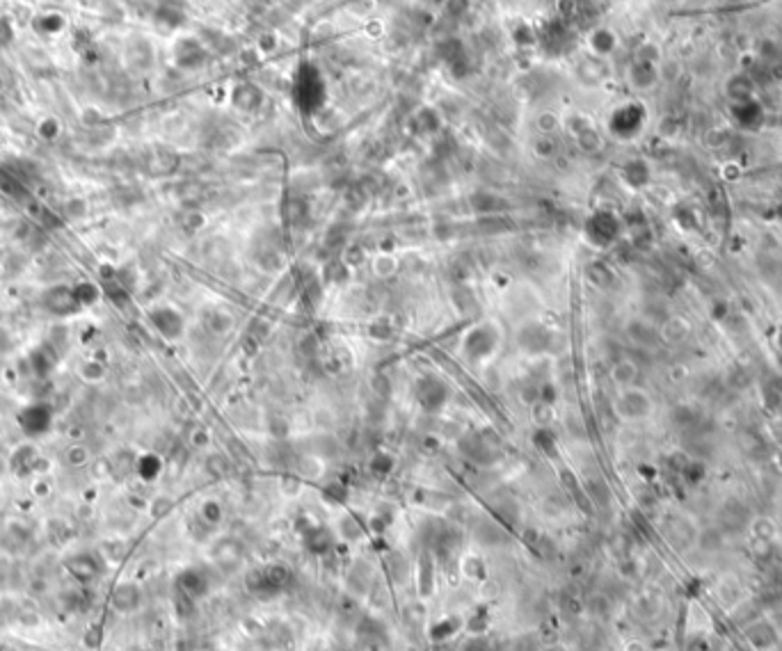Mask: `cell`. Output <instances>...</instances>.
Segmentation results:
<instances>
[{
  "label": "cell",
  "mask_w": 782,
  "mask_h": 651,
  "mask_svg": "<svg viewBox=\"0 0 782 651\" xmlns=\"http://www.w3.org/2000/svg\"><path fill=\"white\" fill-rule=\"evenodd\" d=\"M293 98H296L298 108L307 112L320 108L322 98H325V83H322L320 71L313 64H300L296 81H293Z\"/></svg>",
  "instance_id": "6da1fadb"
},
{
  "label": "cell",
  "mask_w": 782,
  "mask_h": 651,
  "mask_svg": "<svg viewBox=\"0 0 782 651\" xmlns=\"http://www.w3.org/2000/svg\"><path fill=\"white\" fill-rule=\"evenodd\" d=\"M652 398L648 391L638 389V386H627V389H618L613 409L615 416L625 423H636V420H645L652 414Z\"/></svg>",
  "instance_id": "7a4b0ae2"
},
{
  "label": "cell",
  "mask_w": 782,
  "mask_h": 651,
  "mask_svg": "<svg viewBox=\"0 0 782 651\" xmlns=\"http://www.w3.org/2000/svg\"><path fill=\"white\" fill-rule=\"evenodd\" d=\"M291 569L286 564H268L261 571H254L249 576V590L256 592V595H279L282 590H286L291 585Z\"/></svg>",
  "instance_id": "3957f363"
},
{
  "label": "cell",
  "mask_w": 782,
  "mask_h": 651,
  "mask_svg": "<svg viewBox=\"0 0 782 651\" xmlns=\"http://www.w3.org/2000/svg\"><path fill=\"white\" fill-rule=\"evenodd\" d=\"M149 323L167 341H178L185 332L183 316L176 309H172V306H156V309H152L149 311Z\"/></svg>",
  "instance_id": "277c9868"
},
{
  "label": "cell",
  "mask_w": 782,
  "mask_h": 651,
  "mask_svg": "<svg viewBox=\"0 0 782 651\" xmlns=\"http://www.w3.org/2000/svg\"><path fill=\"white\" fill-rule=\"evenodd\" d=\"M41 304L46 311L55 313V316H71V313L81 311V304L76 299L74 286H51L44 295H41Z\"/></svg>",
  "instance_id": "5b68a950"
},
{
  "label": "cell",
  "mask_w": 782,
  "mask_h": 651,
  "mask_svg": "<svg viewBox=\"0 0 782 651\" xmlns=\"http://www.w3.org/2000/svg\"><path fill=\"white\" fill-rule=\"evenodd\" d=\"M19 425L28 436L46 434L53 425V409L44 403L28 405L25 409L19 414Z\"/></svg>",
  "instance_id": "8992f818"
},
{
  "label": "cell",
  "mask_w": 782,
  "mask_h": 651,
  "mask_svg": "<svg viewBox=\"0 0 782 651\" xmlns=\"http://www.w3.org/2000/svg\"><path fill=\"white\" fill-rule=\"evenodd\" d=\"M176 588H178V595L197 601L206 597V592H209V576H206L202 569H185L183 574L178 576Z\"/></svg>",
  "instance_id": "52a82bcc"
},
{
  "label": "cell",
  "mask_w": 782,
  "mask_h": 651,
  "mask_svg": "<svg viewBox=\"0 0 782 651\" xmlns=\"http://www.w3.org/2000/svg\"><path fill=\"white\" fill-rule=\"evenodd\" d=\"M67 571L76 578L78 583H92L99 574H101V567H99V560L94 555L76 553L67 560Z\"/></svg>",
  "instance_id": "ba28073f"
},
{
  "label": "cell",
  "mask_w": 782,
  "mask_h": 651,
  "mask_svg": "<svg viewBox=\"0 0 782 651\" xmlns=\"http://www.w3.org/2000/svg\"><path fill=\"white\" fill-rule=\"evenodd\" d=\"M37 464H39V453L32 443L19 446L10 457V469L14 471V476H21V478L37 473Z\"/></svg>",
  "instance_id": "9c48e42d"
},
{
  "label": "cell",
  "mask_w": 782,
  "mask_h": 651,
  "mask_svg": "<svg viewBox=\"0 0 782 651\" xmlns=\"http://www.w3.org/2000/svg\"><path fill=\"white\" fill-rule=\"evenodd\" d=\"M568 37H570L568 28H565L563 23H556V21H551V23H547L540 32H537V44H540L544 51L558 53L565 46Z\"/></svg>",
  "instance_id": "30bf717a"
},
{
  "label": "cell",
  "mask_w": 782,
  "mask_h": 651,
  "mask_svg": "<svg viewBox=\"0 0 782 651\" xmlns=\"http://www.w3.org/2000/svg\"><path fill=\"white\" fill-rule=\"evenodd\" d=\"M442 57L455 76H462L467 71V51L457 39L442 41Z\"/></svg>",
  "instance_id": "8fae6325"
},
{
  "label": "cell",
  "mask_w": 782,
  "mask_h": 651,
  "mask_svg": "<svg viewBox=\"0 0 782 651\" xmlns=\"http://www.w3.org/2000/svg\"><path fill=\"white\" fill-rule=\"evenodd\" d=\"M112 606L119 612H131L140 606V590L131 583H124L112 592Z\"/></svg>",
  "instance_id": "7c38bea8"
},
{
  "label": "cell",
  "mask_w": 782,
  "mask_h": 651,
  "mask_svg": "<svg viewBox=\"0 0 782 651\" xmlns=\"http://www.w3.org/2000/svg\"><path fill=\"white\" fill-rule=\"evenodd\" d=\"M460 626H462V621L457 619V617L440 619V621H435V624L430 626L428 638L433 640V642H446L449 638H453V635L460 631Z\"/></svg>",
  "instance_id": "4fadbf2b"
},
{
  "label": "cell",
  "mask_w": 782,
  "mask_h": 651,
  "mask_svg": "<svg viewBox=\"0 0 782 651\" xmlns=\"http://www.w3.org/2000/svg\"><path fill=\"white\" fill-rule=\"evenodd\" d=\"M135 471H138V476H140L145 482H154L156 478L161 476L163 462H161V457H158V455L147 453V455H142V457H140L138 464H135Z\"/></svg>",
  "instance_id": "5bb4252c"
},
{
  "label": "cell",
  "mask_w": 782,
  "mask_h": 651,
  "mask_svg": "<svg viewBox=\"0 0 782 651\" xmlns=\"http://www.w3.org/2000/svg\"><path fill=\"white\" fill-rule=\"evenodd\" d=\"M305 544L313 553H325V551L334 546V540H332V533L325 531V528H311V531L305 535Z\"/></svg>",
  "instance_id": "9a60e30c"
},
{
  "label": "cell",
  "mask_w": 782,
  "mask_h": 651,
  "mask_svg": "<svg viewBox=\"0 0 782 651\" xmlns=\"http://www.w3.org/2000/svg\"><path fill=\"white\" fill-rule=\"evenodd\" d=\"M636 375H638V368L634 366V361H627V359L618 361L611 368V377H613V382L618 384V389H627V386H634Z\"/></svg>",
  "instance_id": "2e32d148"
},
{
  "label": "cell",
  "mask_w": 782,
  "mask_h": 651,
  "mask_svg": "<svg viewBox=\"0 0 782 651\" xmlns=\"http://www.w3.org/2000/svg\"><path fill=\"white\" fill-rule=\"evenodd\" d=\"M30 361H32L34 375H39V377H46L55 368V354H51V350H48V348H37V350H34L32 356H30Z\"/></svg>",
  "instance_id": "e0dca14e"
},
{
  "label": "cell",
  "mask_w": 782,
  "mask_h": 651,
  "mask_svg": "<svg viewBox=\"0 0 782 651\" xmlns=\"http://www.w3.org/2000/svg\"><path fill=\"white\" fill-rule=\"evenodd\" d=\"M428 384V391L423 393L421 396V403H423V407H426V409H430V412H435V409H440V407L444 405V400H446V391H444V386L437 382V380H426Z\"/></svg>",
  "instance_id": "ac0fdd59"
},
{
  "label": "cell",
  "mask_w": 782,
  "mask_h": 651,
  "mask_svg": "<svg viewBox=\"0 0 782 651\" xmlns=\"http://www.w3.org/2000/svg\"><path fill=\"white\" fill-rule=\"evenodd\" d=\"M105 373H107L105 363H103V361H99V359H88V361H83V363H81V370H78V375H81V377H83V382H88V384H99V382H103Z\"/></svg>",
  "instance_id": "d6986e66"
},
{
  "label": "cell",
  "mask_w": 782,
  "mask_h": 651,
  "mask_svg": "<svg viewBox=\"0 0 782 651\" xmlns=\"http://www.w3.org/2000/svg\"><path fill=\"white\" fill-rule=\"evenodd\" d=\"M234 101L243 110H252L261 103V94H259V89L252 87V85H240L234 94Z\"/></svg>",
  "instance_id": "ffe728a7"
},
{
  "label": "cell",
  "mask_w": 782,
  "mask_h": 651,
  "mask_svg": "<svg viewBox=\"0 0 782 651\" xmlns=\"http://www.w3.org/2000/svg\"><path fill=\"white\" fill-rule=\"evenodd\" d=\"M74 292H76V299H78V304H81V309H88V306L96 304L99 302V295H101L99 286L96 284H90V281L76 284L74 286Z\"/></svg>",
  "instance_id": "44dd1931"
},
{
  "label": "cell",
  "mask_w": 782,
  "mask_h": 651,
  "mask_svg": "<svg viewBox=\"0 0 782 651\" xmlns=\"http://www.w3.org/2000/svg\"><path fill=\"white\" fill-rule=\"evenodd\" d=\"M590 46H593V51L595 53H599V55H606V53H611L613 51V46H615V37L608 30H595L593 34H590Z\"/></svg>",
  "instance_id": "7402d4cb"
},
{
  "label": "cell",
  "mask_w": 782,
  "mask_h": 651,
  "mask_svg": "<svg viewBox=\"0 0 782 651\" xmlns=\"http://www.w3.org/2000/svg\"><path fill=\"white\" fill-rule=\"evenodd\" d=\"M419 592L421 597L433 595V562H430V557L426 555L421 557V567H419Z\"/></svg>",
  "instance_id": "603a6c76"
},
{
  "label": "cell",
  "mask_w": 782,
  "mask_h": 651,
  "mask_svg": "<svg viewBox=\"0 0 782 651\" xmlns=\"http://www.w3.org/2000/svg\"><path fill=\"white\" fill-rule=\"evenodd\" d=\"M64 460H67V464L69 467H74V469H83V467H88L90 464V450L83 446V443H74V446H71L69 450H67V455H64Z\"/></svg>",
  "instance_id": "cb8c5ba5"
},
{
  "label": "cell",
  "mask_w": 782,
  "mask_h": 651,
  "mask_svg": "<svg viewBox=\"0 0 782 651\" xmlns=\"http://www.w3.org/2000/svg\"><path fill=\"white\" fill-rule=\"evenodd\" d=\"M199 514H202L204 524L215 526L222 521V505L218 503V500H206V503L202 505V510H199Z\"/></svg>",
  "instance_id": "d4e9b609"
},
{
  "label": "cell",
  "mask_w": 782,
  "mask_h": 651,
  "mask_svg": "<svg viewBox=\"0 0 782 651\" xmlns=\"http://www.w3.org/2000/svg\"><path fill=\"white\" fill-rule=\"evenodd\" d=\"M464 626H467V631L473 633V635H483L485 628H487V612H485V608H478V610L473 612L467 621H464Z\"/></svg>",
  "instance_id": "484cf974"
},
{
  "label": "cell",
  "mask_w": 782,
  "mask_h": 651,
  "mask_svg": "<svg viewBox=\"0 0 782 651\" xmlns=\"http://www.w3.org/2000/svg\"><path fill=\"white\" fill-rule=\"evenodd\" d=\"M462 571L467 578L480 581V578H485V562L480 560V557H467V560L462 562Z\"/></svg>",
  "instance_id": "4316f807"
},
{
  "label": "cell",
  "mask_w": 782,
  "mask_h": 651,
  "mask_svg": "<svg viewBox=\"0 0 782 651\" xmlns=\"http://www.w3.org/2000/svg\"><path fill=\"white\" fill-rule=\"evenodd\" d=\"M533 441H535V446L542 450V453H549L551 446H556L554 434H551L549 430H537L535 436H533Z\"/></svg>",
  "instance_id": "83f0119b"
},
{
  "label": "cell",
  "mask_w": 782,
  "mask_h": 651,
  "mask_svg": "<svg viewBox=\"0 0 782 651\" xmlns=\"http://www.w3.org/2000/svg\"><path fill=\"white\" fill-rule=\"evenodd\" d=\"M373 469L378 471V473H389L391 471V467H393V462H391V457H387V455H378L375 460H373V464H371Z\"/></svg>",
  "instance_id": "f1b7e54d"
},
{
  "label": "cell",
  "mask_w": 782,
  "mask_h": 651,
  "mask_svg": "<svg viewBox=\"0 0 782 651\" xmlns=\"http://www.w3.org/2000/svg\"><path fill=\"white\" fill-rule=\"evenodd\" d=\"M462 651H490V645H487V640H483V635H473Z\"/></svg>",
  "instance_id": "f546056e"
},
{
  "label": "cell",
  "mask_w": 782,
  "mask_h": 651,
  "mask_svg": "<svg viewBox=\"0 0 782 651\" xmlns=\"http://www.w3.org/2000/svg\"><path fill=\"white\" fill-rule=\"evenodd\" d=\"M48 489H51V487H48L46 480H34V484H32V493H37V496H41V498L46 496Z\"/></svg>",
  "instance_id": "4dcf8cb0"
},
{
  "label": "cell",
  "mask_w": 782,
  "mask_h": 651,
  "mask_svg": "<svg viewBox=\"0 0 782 651\" xmlns=\"http://www.w3.org/2000/svg\"><path fill=\"white\" fill-rule=\"evenodd\" d=\"M625 651H648V647H645L641 640H631L625 645Z\"/></svg>",
  "instance_id": "1f68e13d"
}]
</instances>
